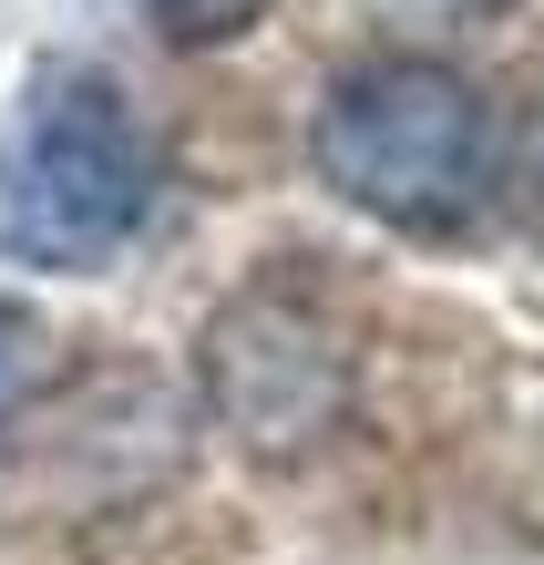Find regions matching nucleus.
I'll return each instance as SVG.
<instances>
[{
	"instance_id": "obj_3",
	"label": "nucleus",
	"mask_w": 544,
	"mask_h": 565,
	"mask_svg": "<svg viewBox=\"0 0 544 565\" xmlns=\"http://www.w3.org/2000/svg\"><path fill=\"white\" fill-rule=\"evenodd\" d=\"M145 21H154L175 52H216V42H236V31L267 21V0H145Z\"/></svg>"
},
{
	"instance_id": "obj_4",
	"label": "nucleus",
	"mask_w": 544,
	"mask_h": 565,
	"mask_svg": "<svg viewBox=\"0 0 544 565\" xmlns=\"http://www.w3.org/2000/svg\"><path fill=\"white\" fill-rule=\"evenodd\" d=\"M31 371H42V319L0 298V412H11L21 391H31Z\"/></svg>"
},
{
	"instance_id": "obj_1",
	"label": "nucleus",
	"mask_w": 544,
	"mask_h": 565,
	"mask_svg": "<svg viewBox=\"0 0 544 565\" xmlns=\"http://www.w3.org/2000/svg\"><path fill=\"white\" fill-rule=\"evenodd\" d=\"M319 185L350 195L360 216L401 226V237H462L493 206L503 145H493V104L472 93V73L431 52H370L319 93L309 124Z\"/></svg>"
},
{
	"instance_id": "obj_5",
	"label": "nucleus",
	"mask_w": 544,
	"mask_h": 565,
	"mask_svg": "<svg viewBox=\"0 0 544 565\" xmlns=\"http://www.w3.org/2000/svg\"><path fill=\"white\" fill-rule=\"evenodd\" d=\"M524 216L544 226V73H534V104H524Z\"/></svg>"
},
{
	"instance_id": "obj_2",
	"label": "nucleus",
	"mask_w": 544,
	"mask_h": 565,
	"mask_svg": "<svg viewBox=\"0 0 544 565\" xmlns=\"http://www.w3.org/2000/svg\"><path fill=\"white\" fill-rule=\"evenodd\" d=\"M154 135L93 62H42L0 135V257L52 278H93L145 237L154 216Z\"/></svg>"
}]
</instances>
